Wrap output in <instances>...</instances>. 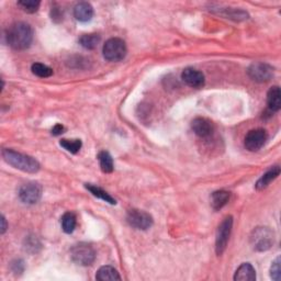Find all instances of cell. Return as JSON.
<instances>
[{
	"instance_id": "cell-16",
	"label": "cell",
	"mask_w": 281,
	"mask_h": 281,
	"mask_svg": "<svg viewBox=\"0 0 281 281\" xmlns=\"http://www.w3.org/2000/svg\"><path fill=\"white\" fill-rule=\"evenodd\" d=\"M267 104L268 108L273 112H278L281 108V92L278 86H274L269 89L267 93Z\"/></svg>"
},
{
	"instance_id": "cell-21",
	"label": "cell",
	"mask_w": 281,
	"mask_h": 281,
	"mask_svg": "<svg viewBox=\"0 0 281 281\" xmlns=\"http://www.w3.org/2000/svg\"><path fill=\"white\" fill-rule=\"evenodd\" d=\"M98 159L99 164H100V168L103 173L110 174L113 172L114 165H113V159L112 156L106 151H102L98 154Z\"/></svg>"
},
{
	"instance_id": "cell-28",
	"label": "cell",
	"mask_w": 281,
	"mask_h": 281,
	"mask_svg": "<svg viewBox=\"0 0 281 281\" xmlns=\"http://www.w3.org/2000/svg\"><path fill=\"white\" fill-rule=\"evenodd\" d=\"M11 271H12L15 275L23 273V271H24V263H23V261H21V260L14 261L12 264H11Z\"/></svg>"
},
{
	"instance_id": "cell-10",
	"label": "cell",
	"mask_w": 281,
	"mask_h": 281,
	"mask_svg": "<svg viewBox=\"0 0 281 281\" xmlns=\"http://www.w3.org/2000/svg\"><path fill=\"white\" fill-rule=\"evenodd\" d=\"M20 200L26 205H35L42 197V187L37 183H27L19 189Z\"/></svg>"
},
{
	"instance_id": "cell-4",
	"label": "cell",
	"mask_w": 281,
	"mask_h": 281,
	"mask_svg": "<svg viewBox=\"0 0 281 281\" xmlns=\"http://www.w3.org/2000/svg\"><path fill=\"white\" fill-rule=\"evenodd\" d=\"M102 53L103 57L109 62H120L126 56L128 48L122 38L112 37L104 43Z\"/></svg>"
},
{
	"instance_id": "cell-29",
	"label": "cell",
	"mask_w": 281,
	"mask_h": 281,
	"mask_svg": "<svg viewBox=\"0 0 281 281\" xmlns=\"http://www.w3.org/2000/svg\"><path fill=\"white\" fill-rule=\"evenodd\" d=\"M64 131H65V128H64V126H63L62 124H56V125H55L54 128L52 129V134L55 135V136H57V135L63 134Z\"/></svg>"
},
{
	"instance_id": "cell-9",
	"label": "cell",
	"mask_w": 281,
	"mask_h": 281,
	"mask_svg": "<svg viewBox=\"0 0 281 281\" xmlns=\"http://www.w3.org/2000/svg\"><path fill=\"white\" fill-rule=\"evenodd\" d=\"M268 140L267 132L264 129H254L251 130L246 134L244 140V145L247 151L257 152L266 144Z\"/></svg>"
},
{
	"instance_id": "cell-15",
	"label": "cell",
	"mask_w": 281,
	"mask_h": 281,
	"mask_svg": "<svg viewBox=\"0 0 281 281\" xmlns=\"http://www.w3.org/2000/svg\"><path fill=\"white\" fill-rule=\"evenodd\" d=\"M279 175H280V167L279 166H274L273 168L269 169L268 172L264 174L260 179H258V181L255 185L256 189L257 190L266 189L267 187L271 185L272 181L276 179Z\"/></svg>"
},
{
	"instance_id": "cell-5",
	"label": "cell",
	"mask_w": 281,
	"mask_h": 281,
	"mask_svg": "<svg viewBox=\"0 0 281 281\" xmlns=\"http://www.w3.org/2000/svg\"><path fill=\"white\" fill-rule=\"evenodd\" d=\"M71 260L80 266H90L96 260V251L87 243H78L70 250Z\"/></svg>"
},
{
	"instance_id": "cell-18",
	"label": "cell",
	"mask_w": 281,
	"mask_h": 281,
	"mask_svg": "<svg viewBox=\"0 0 281 281\" xmlns=\"http://www.w3.org/2000/svg\"><path fill=\"white\" fill-rule=\"evenodd\" d=\"M96 279L100 281H114V280H121V276L117 272V269H114L111 266H102L96 274Z\"/></svg>"
},
{
	"instance_id": "cell-6",
	"label": "cell",
	"mask_w": 281,
	"mask_h": 281,
	"mask_svg": "<svg viewBox=\"0 0 281 281\" xmlns=\"http://www.w3.org/2000/svg\"><path fill=\"white\" fill-rule=\"evenodd\" d=\"M232 228H233V218L231 216L225 218L222 223L219 225L217 239H216V252L219 256L222 255L224 251L227 250L231 232H232Z\"/></svg>"
},
{
	"instance_id": "cell-3",
	"label": "cell",
	"mask_w": 281,
	"mask_h": 281,
	"mask_svg": "<svg viewBox=\"0 0 281 281\" xmlns=\"http://www.w3.org/2000/svg\"><path fill=\"white\" fill-rule=\"evenodd\" d=\"M251 244L257 252H266L271 250L275 243V233L269 228H256L251 234Z\"/></svg>"
},
{
	"instance_id": "cell-31",
	"label": "cell",
	"mask_w": 281,
	"mask_h": 281,
	"mask_svg": "<svg viewBox=\"0 0 281 281\" xmlns=\"http://www.w3.org/2000/svg\"><path fill=\"white\" fill-rule=\"evenodd\" d=\"M5 231H7V222H5V219L2 216L1 217V234H4Z\"/></svg>"
},
{
	"instance_id": "cell-11",
	"label": "cell",
	"mask_w": 281,
	"mask_h": 281,
	"mask_svg": "<svg viewBox=\"0 0 281 281\" xmlns=\"http://www.w3.org/2000/svg\"><path fill=\"white\" fill-rule=\"evenodd\" d=\"M191 129L197 136L201 137V139H208V137H210L212 135L214 131V126L213 123L209 119L199 117L192 120Z\"/></svg>"
},
{
	"instance_id": "cell-23",
	"label": "cell",
	"mask_w": 281,
	"mask_h": 281,
	"mask_svg": "<svg viewBox=\"0 0 281 281\" xmlns=\"http://www.w3.org/2000/svg\"><path fill=\"white\" fill-rule=\"evenodd\" d=\"M59 145L63 148H65L66 151L71 153V154H77L82 146V143L80 140H68V139H63L60 140Z\"/></svg>"
},
{
	"instance_id": "cell-26",
	"label": "cell",
	"mask_w": 281,
	"mask_h": 281,
	"mask_svg": "<svg viewBox=\"0 0 281 281\" xmlns=\"http://www.w3.org/2000/svg\"><path fill=\"white\" fill-rule=\"evenodd\" d=\"M41 2L35 1V0H21L18 2L19 7L22 8V10L25 11L27 13H34L38 10Z\"/></svg>"
},
{
	"instance_id": "cell-22",
	"label": "cell",
	"mask_w": 281,
	"mask_h": 281,
	"mask_svg": "<svg viewBox=\"0 0 281 281\" xmlns=\"http://www.w3.org/2000/svg\"><path fill=\"white\" fill-rule=\"evenodd\" d=\"M99 42H100V35L97 33H89V34H82L79 38V44L86 49H95Z\"/></svg>"
},
{
	"instance_id": "cell-14",
	"label": "cell",
	"mask_w": 281,
	"mask_h": 281,
	"mask_svg": "<svg viewBox=\"0 0 281 281\" xmlns=\"http://www.w3.org/2000/svg\"><path fill=\"white\" fill-rule=\"evenodd\" d=\"M235 281H254L256 280V272L250 263H244L238 268L234 275Z\"/></svg>"
},
{
	"instance_id": "cell-2",
	"label": "cell",
	"mask_w": 281,
	"mask_h": 281,
	"mask_svg": "<svg viewBox=\"0 0 281 281\" xmlns=\"http://www.w3.org/2000/svg\"><path fill=\"white\" fill-rule=\"evenodd\" d=\"M1 154L4 162L13 168L30 174L37 173L40 170V164H38L35 158L29 155L15 152L13 150H9V148H3Z\"/></svg>"
},
{
	"instance_id": "cell-24",
	"label": "cell",
	"mask_w": 281,
	"mask_h": 281,
	"mask_svg": "<svg viewBox=\"0 0 281 281\" xmlns=\"http://www.w3.org/2000/svg\"><path fill=\"white\" fill-rule=\"evenodd\" d=\"M32 73L41 78H47L53 75V69L42 63H34L32 65Z\"/></svg>"
},
{
	"instance_id": "cell-27",
	"label": "cell",
	"mask_w": 281,
	"mask_h": 281,
	"mask_svg": "<svg viewBox=\"0 0 281 281\" xmlns=\"http://www.w3.org/2000/svg\"><path fill=\"white\" fill-rule=\"evenodd\" d=\"M271 277L272 279L279 281L281 278V269H280V257H277L271 267Z\"/></svg>"
},
{
	"instance_id": "cell-7",
	"label": "cell",
	"mask_w": 281,
	"mask_h": 281,
	"mask_svg": "<svg viewBox=\"0 0 281 281\" xmlns=\"http://www.w3.org/2000/svg\"><path fill=\"white\" fill-rule=\"evenodd\" d=\"M126 221H128L132 228L141 231H146L152 228L154 223V220L151 214L142 210H136V209H133V210H130L128 212Z\"/></svg>"
},
{
	"instance_id": "cell-13",
	"label": "cell",
	"mask_w": 281,
	"mask_h": 281,
	"mask_svg": "<svg viewBox=\"0 0 281 281\" xmlns=\"http://www.w3.org/2000/svg\"><path fill=\"white\" fill-rule=\"evenodd\" d=\"M74 16L80 22H88L93 16V8L88 2H79L74 8Z\"/></svg>"
},
{
	"instance_id": "cell-12",
	"label": "cell",
	"mask_w": 281,
	"mask_h": 281,
	"mask_svg": "<svg viewBox=\"0 0 281 281\" xmlns=\"http://www.w3.org/2000/svg\"><path fill=\"white\" fill-rule=\"evenodd\" d=\"M181 79L192 88H201L205 86L206 82L205 75H203L202 71L192 67L184 69L183 73H181Z\"/></svg>"
},
{
	"instance_id": "cell-8",
	"label": "cell",
	"mask_w": 281,
	"mask_h": 281,
	"mask_svg": "<svg viewBox=\"0 0 281 281\" xmlns=\"http://www.w3.org/2000/svg\"><path fill=\"white\" fill-rule=\"evenodd\" d=\"M247 74L254 81L266 82L274 77V68L267 63L256 62L250 66L247 69Z\"/></svg>"
},
{
	"instance_id": "cell-20",
	"label": "cell",
	"mask_w": 281,
	"mask_h": 281,
	"mask_svg": "<svg viewBox=\"0 0 281 281\" xmlns=\"http://www.w3.org/2000/svg\"><path fill=\"white\" fill-rule=\"evenodd\" d=\"M60 224H62V229L66 234L73 233L77 224L76 216L73 212H66L60 219Z\"/></svg>"
},
{
	"instance_id": "cell-1",
	"label": "cell",
	"mask_w": 281,
	"mask_h": 281,
	"mask_svg": "<svg viewBox=\"0 0 281 281\" xmlns=\"http://www.w3.org/2000/svg\"><path fill=\"white\" fill-rule=\"evenodd\" d=\"M5 37L11 47L22 51L30 47L33 41V29L25 22H15L7 30Z\"/></svg>"
},
{
	"instance_id": "cell-19",
	"label": "cell",
	"mask_w": 281,
	"mask_h": 281,
	"mask_svg": "<svg viewBox=\"0 0 281 281\" xmlns=\"http://www.w3.org/2000/svg\"><path fill=\"white\" fill-rule=\"evenodd\" d=\"M85 187H86L87 190H89L91 192L92 196L99 198V199L106 201V202L110 203V205H115V203H117L115 199H113V198L110 196L107 191H104L103 189H101L100 187H97V186L91 185V184H86Z\"/></svg>"
},
{
	"instance_id": "cell-25",
	"label": "cell",
	"mask_w": 281,
	"mask_h": 281,
	"mask_svg": "<svg viewBox=\"0 0 281 281\" xmlns=\"http://www.w3.org/2000/svg\"><path fill=\"white\" fill-rule=\"evenodd\" d=\"M24 250L31 254H36L41 250V243L36 236H27L24 240Z\"/></svg>"
},
{
	"instance_id": "cell-17",
	"label": "cell",
	"mask_w": 281,
	"mask_h": 281,
	"mask_svg": "<svg viewBox=\"0 0 281 281\" xmlns=\"http://www.w3.org/2000/svg\"><path fill=\"white\" fill-rule=\"evenodd\" d=\"M230 192L227 190L214 191L211 196V205L214 210H221L224 206H227L230 200Z\"/></svg>"
},
{
	"instance_id": "cell-30",
	"label": "cell",
	"mask_w": 281,
	"mask_h": 281,
	"mask_svg": "<svg viewBox=\"0 0 281 281\" xmlns=\"http://www.w3.org/2000/svg\"><path fill=\"white\" fill-rule=\"evenodd\" d=\"M52 19L53 20H56L59 19L62 20V13H60V11L58 9H52Z\"/></svg>"
}]
</instances>
